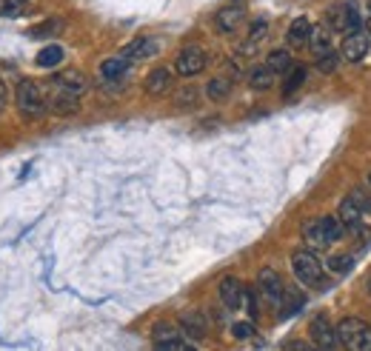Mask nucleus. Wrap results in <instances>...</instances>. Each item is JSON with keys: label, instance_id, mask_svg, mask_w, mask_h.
<instances>
[{"label": "nucleus", "instance_id": "35", "mask_svg": "<svg viewBox=\"0 0 371 351\" xmlns=\"http://www.w3.org/2000/svg\"><path fill=\"white\" fill-rule=\"evenodd\" d=\"M348 198H351V200H354V203H357V206L362 209V215H371V198H368V195L362 192V189H354V192H351Z\"/></svg>", "mask_w": 371, "mask_h": 351}, {"label": "nucleus", "instance_id": "20", "mask_svg": "<svg viewBox=\"0 0 371 351\" xmlns=\"http://www.w3.org/2000/svg\"><path fill=\"white\" fill-rule=\"evenodd\" d=\"M308 49H311L314 58H320V55H326L328 49H334V43H331V29H328V26H311Z\"/></svg>", "mask_w": 371, "mask_h": 351}, {"label": "nucleus", "instance_id": "11", "mask_svg": "<svg viewBox=\"0 0 371 351\" xmlns=\"http://www.w3.org/2000/svg\"><path fill=\"white\" fill-rule=\"evenodd\" d=\"M365 52H368V38H365V32H362V29L348 32L345 40H343L340 58H343V60H351V63H360V60L365 58Z\"/></svg>", "mask_w": 371, "mask_h": 351}, {"label": "nucleus", "instance_id": "30", "mask_svg": "<svg viewBox=\"0 0 371 351\" xmlns=\"http://www.w3.org/2000/svg\"><path fill=\"white\" fill-rule=\"evenodd\" d=\"M351 266H354V254H334L331 260H328V271L331 274H348L351 271Z\"/></svg>", "mask_w": 371, "mask_h": 351}, {"label": "nucleus", "instance_id": "41", "mask_svg": "<svg viewBox=\"0 0 371 351\" xmlns=\"http://www.w3.org/2000/svg\"><path fill=\"white\" fill-rule=\"evenodd\" d=\"M368 12H371V0H368Z\"/></svg>", "mask_w": 371, "mask_h": 351}, {"label": "nucleus", "instance_id": "9", "mask_svg": "<svg viewBox=\"0 0 371 351\" xmlns=\"http://www.w3.org/2000/svg\"><path fill=\"white\" fill-rule=\"evenodd\" d=\"M308 334H311V345H320V348H337L340 340H337V328L331 325V320L326 314H317L308 325Z\"/></svg>", "mask_w": 371, "mask_h": 351}, {"label": "nucleus", "instance_id": "13", "mask_svg": "<svg viewBox=\"0 0 371 351\" xmlns=\"http://www.w3.org/2000/svg\"><path fill=\"white\" fill-rule=\"evenodd\" d=\"M243 21H246V12L240 6H226V9H220L215 15V29L220 35H235L243 26Z\"/></svg>", "mask_w": 371, "mask_h": 351}, {"label": "nucleus", "instance_id": "12", "mask_svg": "<svg viewBox=\"0 0 371 351\" xmlns=\"http://www.w3.org/2000/svg\"><path fill=\"white\" fill-rule=\"evenodd\" d=\"M303 243L308 246V249H314V252H320V249H328L331 246V234H328V229H326V220L320 217V220H308L306 226H303Z\"/></svg>", "mask_w": 371, "mask_h": 351}, {"label": "nucleus", "instance_id": "16", "mask_svg": "<svg viewBox=\"0 0 371 351\" xmlns=\"http://www.w3.org/2000/svg\"><path fill=\"white\" fill-rule=\"evenodd\" d=\"M340 223L345 226V232H351V234H360L362 232V209L351 200V198H345L343 203H340Z\"/></svg>", "mask_w": 371, "mask_h": 351}, {"label": "nucleus", "instance_id": "5", "mask_svg": "<svg viewBox=\"0 0 371 351\" xmlns=\"http://www.w3.org/2000/svg\"><path fill=\"white\" fill-rule=\"evenodd\" d=\"M151 342H154V348H163V351L192 348V340H186V334L180 331V325H171V323H157L151 328Z\"/></svg>", "mask_w": 371, "mask_h": 351}, {"label": "nucleus", "instance_id": "31", "mask_svg": "<svg viewBox=\"0 0 371 351\" xmlns=\"http://www.w3.org/2000/svg\"><path fill=\"white\" fill-rule=\"evenodd\" d=\"M266 35H269V23H266V21H254V23H252V29H249V38H246V43H252V46H260V43L266 40Z\"/></svg>", "mask_w": 371, "mask_h": 351}, {"label": "nucleus", "instance_id": "21", "mask_svg": "<svg viewBox=\"0 0 371 351\" xmlns=\"http://www.w3.org/2000/svg\"><path fill=\"white\" fill-rule=\"evenodd\" d=\"M274 80H277V75H274L269 66H257V69L249 72V86H252L254 92H266V89H271Z\"/></svg>", "mask_w": 371, "mask_h": 351}, {"label": "nucleus", "instance_id": "7", "mask_svg": "<svg viewBox=\"0 0 371 351\" xmlns=\"http://www.w3.org/2000/svg\"><path fill=\"white\" fill-rule=\"evenodd\" d=\"M206 63H209L206 49H200V46H186V49L174 58V72H177L180 77H195V75H200V72L206 69Z\"/></svg>", "mask_w": 371, "mask_h": 351}, {"label": "nucleus", "instance_id": "27", "mask_svg": "<svg viewBox=\"0 0 371 351\" xmlns=\"http://www.w3.org/2000/svg\"><path fill=\"white\" fill-rule=\"evenodd\" d=\"M306 75H308V72H306L303 66H291V69L286 72V83H283V94H286V97H289V94H294V92H297V89H300V86L306 83Z\"/></svg>", "mask_w": 371, "mask_h": 351}, {"label": "nucleus", "instance_id": "37", "mask_svg": "<svg viewBox=\"0 0 371 351\" xmlns=\"http://www.w3.org/2000/svg\"><path fill=\"white\" fill-rule=\"evenodd\" d=\"M6 106V86H4V77H0V112Z\"/></svg>", "mask_w": 371, "mask_h": 351}, {"label": "nucleus", "instance_id": "33", "mask_svg": "<svg viewBox=\"0 0 371 351\" xmlns=\"http://www.w3.org/2000/svg\"><path fill=\"white\" fill-rule=\"evenodd\" d=\"M26 0H0V18H18Z\"/></svg>", "mask_w": 371, "mask_h": 351}, {"label": "nucleus", "instance_id": "8", "mask_svg": "<svg viewBox=\"0 0 371 351\" xmlns=\"http://www.w3.org/2000/svg\"><path fill=\"white\" fill-rule=\"evenodd\" d=\"M177 325H180V331L189 337L192 342H200V340L209 334V320H206V314L198 311V308H186V311L180 314Z\"/></svg>", "mask_w": 371, "mask_h": 351}, {"label": "nucleus", "instance_id": "26", "mask_svg": "<svg viewBox=\"0 0 371 351\" xmlns=\"http://www.w3.org/2000/svg\"><path fill=\"white\" fill-rule=\"evenodd\" d=\"M229 92H232V80H229V77H212L209 86H206V94H209V100H215V103L226 100Z\"/></svg>", "mask_w": 371, "mask_h": 351}, {"label": "nucleus", "instance_id": "10", "mask_svg": "<svg viewBox=\"0 0 371 351\" xmlns=\"http://www.w3.org/2000/svg\"><path fill=\"white\" fill-rule=\"evenodd\" d=\"M257 291L271 303V306H280V300H283V291H286V286H283V277L274 271V269H263L260 274H257Z\"/></svg>", "mask_w": 371, "mask_h": 351}, {"label": "nucleus", "instance_id": "34", "mask_svg": "<svg viewBox=\"0 0 371 351\" xmlns=\"http://www.w3.org/2000/svg\"><path fill=\"white\" fill-rule=\"evenodd\" d=\"M243 306L249 311V317L254 320L260 311H257V288H243Z\"/></svg>", "mask_w": 371, "mask_h": 351}, {"label": "nucleus", "instance_id": "32", "mask_svg": "<svg viewBox=\"0 0 371 351\" xmlns=\"http://www.w3.org/2000/svg\"><path fill=\"white\" fill-rule=\"evenodd\" d=\"M254 334H257L254 320H240V323L232 325V337H235V340H252Z\"/></svg>", "mask_w": 371, "mask_h": 351}, {"label": "nucleus", "instance_id": "1", "mask_svg": "<svg viewBox=\"0 0 371 351\" xmlns=\"http://www.w3.org/2000/svg\"><path fill=\"white\" fill-rule=\"evenodd\" d=\"M18 112L26 123L41 120L46 114V94L35 80H21L18 83Z\"/></svg>", "mask_w": 371, "mask_h": 351}, {"label": "nucleus", "instance_id": "38", "mask_svg": "<svg viewBox=\"0 0 371 351\" xmlns=\"http://www.w3.org/2000/svg\"><path fill=\"white\" fill-rule=\"evenodd\" d=\"M286 348H308V342H300V340H291V342H286Z\"/></svg>", "mask_w": 371, "mask_h": 351}, {"label": "nucleus", "instance_id": "28", "mask_svg": "<svg viewBox=\"0 0 371 351\" xmlns=\"http://www.w3.org/2000/svg\"><path fill=\"white\" fill-rule=\"evenodd\" d=\"M314 66H317V72H320V75H334V72H337V66H340V52H337V49H328L326 55L314 58Z\"/></svg>", "mask_w": 371, "mask_h": 351}, {"label": "nucleus", "instance_id": "2", "mask_svg": "<svg viewBox=\"0 0 371 351\" xmlns=\"http://www.w3.org/2000/svg\"><path fill=\"white\" fill-rule=\"evenodd\" d=\"M337 340L351 351H371V325L360 317H345L337 323Z\"/></svg>", "mask_w": 371, "mask_h": 351}, {"label": "nucleus", "instance_id": "25", "mask_svg": "<svg viewBox=\"0 0 371 351\" xmlns=\"http://www.w3.org/2000/svg\"><path fill=\"white\" fill-rule=\"evenodd\" d=\"M60 63H63V49L58 43H52V46H46V49L38 52V66L41 69H55Z\"/></svg>", "mask_w": 371, "mask_h": 351}, {"label": "nucleus", "instance_id": "42", "mask_svg": "<svg viewBox=\"0 0 371 351\" xmlns=\"http://www.w3.org/2000/svg\"><path fill=\"white\" fill-rule=\"evenodd\" d=\"M368 183H371V174H368Z\"/></svg>", "mask_w": 371, "mask_h": 351}, {"label": "nucleus", "instance_id": "40", "mask_svg": "<svg viewBox=\"0 0 371 351\" xmlns=\"http://www.w3.org/2000/svg\"><path fill=\"white\" fill-rule=\"evenodd\" d=\"M368 294H371V280H368Z\"/></svg>", "mask_w": 371, "mask_h": 351}, {"label": "nucleus", "instance_id": "18", "mask_svg": "<svg viewBox=\"0 0 371 351\" xmlns=\"http://www.w3.org/2000/svg\"><path fill=\"white\" fill-rule=\"evenodd\" d=\"M52 83H58L60 89H66V92H75V94H83L86 89H89V80H86V75L83 72H77V69H66V72H60Z\"/></svg>", "mask_w": 371, "mask_h": 351}, {"label": "nucleus", "instance_id": "15", "mask_svg": "<svg viewBox=\"0 0 371 351\" xmlns=\"http://www.w3.org/2000/svg\"><path fill=\"white\" fill-rule=\"evenodd\" d=\"M243 288H246V286H243L237 277H223L217 294H220V300H223L226 308L237 311V308H243Z\"/></svg>", "mask_w": 371, "mask_h": 351}, {"label": "nucleus", "instance_id": "4", "mask_svg": "<svg viewBox=\"0 0 371 351\" xmlns=\"http://www.w3.org/2000/svg\"><path fill=\"white\" fill-rule=\"evenodd\" d=\"M326 23L331 32H340V35H348V32H357L362 29V18H360V4L348 0L343 6H331L326 12Z\"/></svg>", "mask_w": 371, "mask_h": 351}, {"label": "nucleus", "instance_id": "19", "mask_svg": "<svg viewBox=\"0 0 371 351\" xmlns=\"http://www.w3.org/2000/svg\"><path fill=\"white\" fill-rule=\"evenodd\" d=\"M308 35H311V23L306 18H297V21H291V26L286 32V43L291 49H303V46H308Z\"/></svg>", "mask_w": 371, "mask_h": 351}, {"label": "nucleus", "instance_id": "24", "mask_svg": "<svg viewBox=\"0 0 371 351\" xmlns=\"http://www.w3.org/2000/svg\"><path fill=\"white\" fill-rule=\"evenodd\" d=\"M303 306H306V297H303L297 288H286V291H283V300H280L283 317H291V314H297Z\"/></svg>", "mask_w": 371, "mask_h": 351}, {"label": "nucleus", "instance_id": "23", "mask_svg": "<svg viewBox=\"0 0 371 351\" xmlns=\"http://www.w3.org/2000/svg\"><path fill=\"white\" fill-rule=\"evenodd\" d=\"M266 66H269L274 75H286V72L294 66V63H291V52H289V49H274V52H269Z\"/></svg>", "mask_w": 371, "mask_h": 351}, {"label": "nucleus", "instance_id": "39", "mask_svg": "<svg viewBox=\"0 0 371 351\" xmlns=\"http://www.w3.org/2000/svg\"><path fill=\"white\" fill-rule=\"evenodd\" d=\"M365 29H368V32H371V18H368V26H365Z\"/></svg>", "mask_w": 371, "mask_h": 351}, {"label": "nucleus", "instance_id": "36", "mask_svg": "<svg viewBox=\"0 0 371 351\" xmlns=\"http://www.w3.org/2000/svg\"><path fill=\"white\" fill-rule=\"evenodd\" d=\"M195 100H198V92H195V89H183V92L177 94V106H180V109L195 106Z\"/></svg>", "mask_w": 371, "mask_h": 351}, {"label": "nucleus", "instance_id": "17", "mask_svg": "<svg viewBox=\"0 0 371 351\" xmlns=\"http://www.w3.org/2000/svg\"><path fill=\"white\" fill-rule=\"evenodd\" d=\"M171 83H174V75H171L168 69H154V72H149L143 89H146V94L160 97V94H166V92L171 89Z\"/></svg>", "mask_w": 371, "mask_h": 351}, {"label": "nucleus", "instance_id": "14", "mask_svg": "<svg viewBox=\"0 0 371 351\" xmlns=\"http://www.w3.org/2000/svg\"><path fill=\"white\" fill-rule=\"evenodd\" d=\"M160 52V43L154 40V38H134L131 43H126L123 46V58L131 63V60H146V58H154Z\"/></svg>", "mask_w": 371, "mask_h": 351}, {"label": "nucleus", "instance_id": "6", "mask_svg": "<svg viewBox=\"0 0 371 351\" xmlns=\"http://www.w3.org/2000/svg\"><path fill=\"white\" fill-rule=\"evenodd\" d=\"M77 109H80V94L66 92V89H60L58 83L49 86L46 112H52V114H58V117H69V114H77Z\"/></svg>", "mask_w": 371, "mask_h": 351}, {"label": "nucleus", "instance_id": "3", "mask_svg": "<svg viewBox=\"0 0 371 351\" xmlns=\"http://www.w3.org/2000/svg\"><path fill=\"white\" fill-rule=\"evenodd\" d=\"M291 271H294V277L303 283V286H323L326 283V269H323V263L317 260V254L314 252H294L291 254Z\"/></svg>", "mask_w": 371, "mask_h": 351}, {"label": "nucleus", "instance_id": "29", "mask_svg": "<svg viewBox=\"0 0 371 351\" xmlns=\"http://www.w3.org/2000/svg\"><path fill=\"white\" fill-rule=\"evenodd\" d=\"M60 29H63V21H46V23L32 26V29H29V38H55Z\"/></svg>", "mask_w": 371, "mask_h": 351}, {"label": "nucleus", "instance_id": "22", "mask_svg": "<svg viewBox=\"0 0 371 351\" xmlns=\"http://www.w3.org/2000/svg\"><path fill=\"white\" fill-rule=\"evenodd\" d=\"M126 69H129V60L123 55L120 58H109V60L100 63V77L103 80H120L126 75Z\"/></svg>", "mask_w": 371, "mask_h": 351}]
</instances>
